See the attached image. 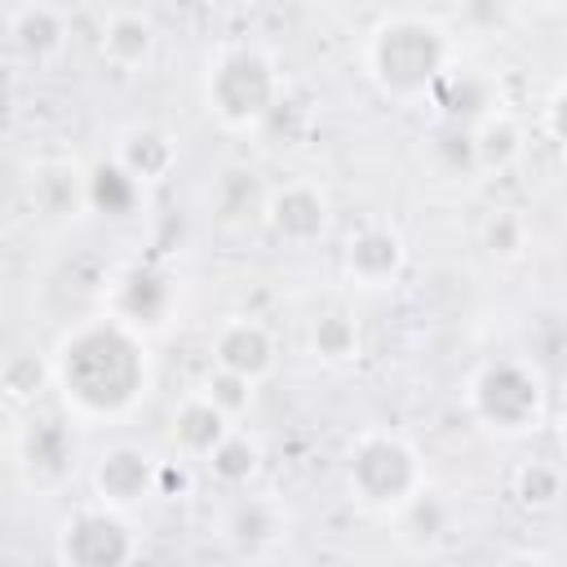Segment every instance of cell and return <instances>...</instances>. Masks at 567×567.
Here are the masks:
<instances>
[{
  "label": "cell",
  "instance_id": "cell-16",
  "mask_svg": "<svg viewBox=\"0 0 567 567\" xmlns=\"http://www.w3.org/2000/svg\"><path fill=\"white\" fill-rule=\"evenodd\" d=\"M230 540L239 545V549H266V545H275L279 540V532H284V523H279V509L270 505V501H261V496H248V501H239L235 509H230Z\"/></svg>",
  "mask_w": 567,
  "mask_h": 567
},
{
  "label": "cell",
  "instance_id": "cell-6",
  "mask_svg": "<svg viewBox=\"0 0 567 567\" xmlns=\"http://www.w3.org/2000/svg\"><path fill=\"white\" fill-rule=\"evenodd\" d=\"M137 532L120 509L84 505L58 532V563L62 567H133Z\"/></svg>",
  "mask_w": 567,
  "mask_h": 567
},
{
  "label": "cell",
  "instance_id": "cell-9",
  "mask_svg": "<svg viewBox=\"0 0 567 567\" xmlns=\"http://www.w3.org/2000/svg\"><path fill=\"white\" fill-rule=\"evenodd\" d=\"M403 261H408V248H403L399 230L381 226V221H368L363 230H354L341 252V266L359 288H390L399 279Z\"/></svg>",
  "mask_w": 567,
  "mask_h": 567
},
{
  "label": "cell",
  "instance_id": "cell-3",
  "mask_svg": "<svg viewBox=\"0 0 567 567\" xmlns=\"http://www.w3.org/2000/svg\"><path fill=\"white\" fill-rule=\"evenodd\" d=\"M204 106L226 128H257L284 106L279 62L261 44H226L208 58Z\"/></svg>",
  "mask_w": 567,
  "mask_h": 567
},
{
  "label": "cell",
  "instance_id": "cell-24",
  "mask_svg": "<svg viewBox=\"0 0 567 567\" xmlns=\"http://www.w3.org/2000/svg\"><path fill=\"white\" fill-rule=\"evenodd\" d=\"M501 567H549V563H545L540 554H527V549H518V554H509Z\"/></svg>",
  "mask_w": 567,
  "mask_h": 567
},
{
  "label": "cell",
  "instance_id": "cell-18",
  "mask_svg": "<svg viewBox=\"0 0 567 567\" xmlns=\"http://www.w3.org/2000/svg\"><path fill=\"white\" fill-rule=\"evenodd\" d=\"M514 496H518L527 509H549V505H558V496H563V470L549 465V461H527V465L514 474Z\"/></svg>",
  "mask_w": 567,
  "mask_h": 567
},
{
  "label": "cell",
  "instance_id": "cell-1",
  "mask_svg": "<svg viewBox=\"0 0 567 567\" xmlns=\"http://www.w3.org/2000/svg\"><path fill=\"white\" fill-rule=\"evenodd\" d=\"M53 381L62 385L71 412L89 421L120 416L146 390V341L115 315L84 319L58 346Z\"/></svg>",
  "mask_w": 567,
  "mask_h": 567
},
{
  "label": "cell",
  "instance_id": "cell-21",
  "mask_svg": "<svg viewBox=\"0 0 567 567\" xmlns=\"http://www.w3.org/2000/svg\"><path fill=\"white\" fill-rule=\"evenodd\" d=\"M199 394H204V399H213L230 421H239V416L252 408L257 385H252V381H244V377H235V372H226V368H213V372L204 377Z\"/></svg>",
  "mask_w": 567,
  "mask_h": 567
},
{
  "label": "cell",
  "instance_id": "cell-8",
  "mask_svg": "<svg viewBox=\"0 0 567 567\" xmlns=\"http://www.w3.org/2000/svg\"><path fill=\"white\" fill-rule=\"evenodd\" d=\"M4 35H9V49L35 66H49L66 53V40H71V18L66 9L58 4H9L4 9Z\"/></svg>",
  "mask_w": 567,
  "mask_h": 567
},
{
  "label": "cell",
  "instance_id": "cell-7",
  "mask_svg": "<svg viewBox=\"0 0 567 567\" xmlns=\"http://www.w3.org/2000/svg\"><path fill=\"white\" fill-rule=\"evenodd\" d=\"M93 496H97V505L124 514L137 501L159 496V465L142 447L120 443V447L97 456V465H93Z\"/></svg>",
  "mask_w": 567,
  "mask_h": 567
},
{
  "label": "cell",
  "instance_id": "cell-15",
  "mask_svg": "<svg viewBox=\"0 0 567 567\" xmlns=\"http://www.w3.org/2000/svg\"><path fill=\"white\" fill-rule=\"evenodd\" d=\"M470 151H474V168L501 173L523 155V128L505 111H487L470 133Z\"/></svg>",
  "mask_w": 567,
  "mask_h": 567
},
{
  "label": "cell",
  "instance_id": "cell-17",
  "mask_svg": "<svg viewBox=\"0 0 567 567\" xmlns=\"http://www.w3.org/2000/svg\"><path fill=\"white\" fill-rule=\"evenodd\" d=\"M257 461H261V452H257V443L235 425L226 439H221V447L208 456V470H213V478L217 483H226V487H239V483H248L252 474H257Z\"/></svg>",
  "mask_w": 567,
  "mask_h": 567
},
{
  "label": "cell",
  "instance_id": "cell-20",
  "mask_svg": "<svg viewBox=\"0 0 567 567\" xmlns=\"http://www.w3.org/2000/svg\"><path fill=\"white\" fill-rule=\"evenodd\" d=\"M49 381H53V368L40 363L35 354H13V359L4 363V399H9L13 408H18V403H31Z\"/></svg>",
  "mask_w": 567,
  "mask_h": 567
},
{
  "label": "cell",
  "instance_id": "cell-14",
  "mask_svg": "<svg viewBox=\"0 0 567 567\" xmlns=\"http://www.w3.org/2000/svg\"><path fill=\"white\" fill-rule=\"evenodd\" d=\"M115 164H120L137 186L164 182V177L173 173V164H177V146H173V137L159 133V128H128V133L120 137V146H115Z\"/></svg>",
  "mask_w": 567,
  "mask_h": 567
},
{
  "label": "cell",
  "instance_id": "cell-12",
  "mask_svg": "<svg viewBox=\"0 0 567 567\" xmlns=\"http://www.w3.org/2000/svg\"><path fill=\"white\" fill-rule=\"evenodd\" d=\"M230 430H235V421L213 399H204L199 390L186 394L173 408V416H168V439H173V447H177L182 461H208Z\"/></svg>",
  "mask_w": 567,
  "mask_h": 567
},
{
  "label": "cell",
  "instance_id": "cell-5",
  "mask_svg": "<svg viewBox=\"0 0 567 567\" xmlns=\"http://www.w3.org/2000/svg\"><path fill=\"white\" fill-rule=\"evenodd\" d=\"M470 408L496 434H527L540 421V408H545L540 372L523 359H496V363L474 372Z\"/></svg>",
  "mask_w": 567,
  "mask_h": 567
},
{
  "label": "cell",
  "instance_id": "cell-4",
  "mask_svg": "<svg viewBox=\"0 0 567 567\" xmlns=\"http://www.w3.org/2000/svg\"><path fill=\"white\" fill-rule=\"evenodd\" d=\"M346 487L372 514H403L425 496V465L394 430H363L346 456Z\"/></svg>",
  "mask_w": 567,
  "mask_h": 567
},
{
  "label": "cell",
  "instance_id": "cell-11",
  "mask_svg": "<svg viewBox=\"0 0 567 567\" xmlns=\"http://www.w3.org/2000/svg\"><path fill=\"white\" fill-rule=\"evenodd\" d=\"M261 217H266V226H270L279 239H288V244H310V239H319L323 226H328V204H323L319 186H310V182H284V186H275V190L261 199Z\"/></svg>",
  "mask_w": 567,
  "mask_h": 567
},
{
  "label": "cell",
  "instance_id": "cell-13",
  "mask_svg": "<svg viewBox=\"0 0 567 567\" xmlns=\"http://www.w3.org/2000/svg\"><path fill=\"white\" fill-rule=\"evenodd\" d=\"M155 18L146 9H106L102 31H97V49L115 71H137L151 53H155Z\"/></svg>",
  "mask_w": 567,
  "mask_h": 567
},
{
  "label": "cell",
  "instance_id": "cell-23",
  "mask_svg": "<svg viewBox=\"0 0 567 567\" xmlns=\"http://www.w3.org/2000/svg\"><path fill=\"white\" fill-rule=\"evenodd\" d=\"M545 128H549V137L558 142V151L567 155V80L549 93V102H545Z\"/></svg>",
  "mask_w": 567,
  "mask_h": 567
},
{
  "label": "cell",
  "instance_id": "cell-2",
  "mask_svg": "<svg viewBox=\"0 0 567 567\" xmlns=\"http://www.w3.org/2000/svg\"><path fill=\"white\" fill-rule=\"evenodd\" d=\"M447 31L425 13H390L368 40V75L394 102L425 97L439 80H447Z\"/></svg>",
  "mask_w": 567,
  "mask_h": 567
},
{
  "label": "cell",
  "instance_id": "cell-19",
  "mask_svg": "<svg viewBox=\"0 0 567 567\" xmlns=\"http://www.w3.org/2000/svg\"><path fill=\"white\" fill-rule=\"evenodd\" d=\"M310 346H315L319 359L341 363V359H350L359 350V328H354L350 315H319L315 328H310Z\"/></svg>",
  "mask_w": 567,
  "mask_h": 567
},
{
  "label": "cell",
  "instance_id": "cell-22",
  "mask_svg": "<svg viewBox=\"0 0 567 567\" xmlns=\"http://www.w3.org/2000/svg\"><path fill=\"white\" fill-rule=\"evenodd\" d=\"M483 244H487L492 257H518L527 248V221L514 208H496L483 221Z\"/></svg>",
  "mask_w": 567,
  "mask_h": 567
},
{
  "label": "cell",
  "instance_id": "cell-10",
  "mask_svg": "<svg viewBox=\"0 0 567 567\" xmlns=\"http://www.w3.org/2000/svg\"><path fill=\"white\" fill-rule=\"evenodd\" d=\"M275 359H279L275 354V337L257 319L235 315L213 337V368H226V372H235V377H244L252 385H261L275 372Z\"/></svg>",
  "mask_w": 567,
  "mask_h": 567
},
{
  "label": "cell",
  "instance_id": "cell-25",
  "mask_svg": "<svg viewBox=\"0 0 567 567\" xmlns=\"http://www.w3.org/2000/svg\"><path fill=\"white\" fill-rule=\"evenodd\" d=\"M558 447H563V452H567V412H563V416H558Z\"/></svg>",
  "mask_w": 567,
  "mask_h": 567
}]
</instances>
